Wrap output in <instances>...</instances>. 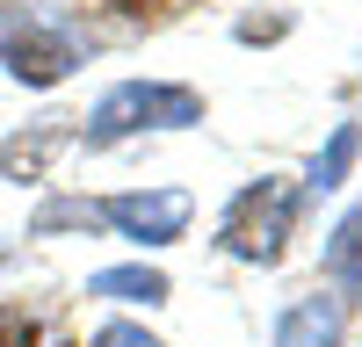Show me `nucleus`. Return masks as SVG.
Returning <instances> with one entry per match:
<instances>
[{
    "label": "nucleus",
    "instance_id": "obj_1",
    "mask_svg": "<svg viewBox=\"0 0 362 347\" xmlns=\"http://www.w3.org/2000/svg\"><path fill=\"white\" fill-rule=\"evenodd\" d=\"M203 123V95L196 87H181V80H116L109 95L87 109V123H80V145H124L138 130H189Z\"/></svg>",
    "mask_w": 362,
    "mask_h": 347
},
{
    "label": "nucleus",
    "instance_id": "obj_5",
    "mask_svg": "<svg viewBox=\"0 0 362 347\" xmlns=\"http://www.w3.org/2000/svg\"><path fill=\"white\" fill-rule=\"evenodd\" d=\"M276 347H341V297H297L276 326Z\"/></svg>",
    "mask_w": 362,
    "mask_h": 347
},
{
    "label": "nucleus",
    "instance_id": "obj_6",
    "mask_svg": "<svg viewBox=\"0 0 362 347\" xmlns=\"http://www.w3.org/2000/svg\"><path fill=\"white\" fill-rule=\"evenodd\" d=\"M58 145H66V130H58V123H29V130H15L8 145H0V181H44V166H51Z\"/></svg>",
    "mask_w": 362,
    "mask_h": 347
},
{
    "label": "nucleus",
    "instance_id": "obj_9",
    "mask_svg": "<svg viewBox=\"0 0 362 347\" xmlns=\"http://www.w3.org/2000/svg\"><path fill=\"white\" fill-rule=\"evenodd\" d=\"M355 145H362L355 123H341L334 138H326V152L312 159V188H319V195H326V188H341V174H348V159H355Z\"/></svg>",
    "mask_w": 362,
    "mask_h": 347
},
{
    "label": "nucleus",
    "instance_id": "obj_2",
    "mask_svg": "<svg viewBox=\"0 0 362 347\" xmlns=\"http://www.w3.org/2000/svg\"><path fill=\"white\" fill-rule=\"evenodd\" d=\"M0 66H8L15 87H58L80 66V29L44 8H15L8 29H0Z\"/></svg>",
    "mask_w": 362,
    "mask_h": 347
},
{
    "label": "nucleus",
    "instance_id": "obj_7",
    "mask_svg": "<svg viewBox=\"0 0 362 347\" xmlns=\"http://www.w3.org/2000/svg\"><path fill=\"white\" fill-rule=\"evenodd\" d=\"M87 297H116V304H167V275H160V268H102V275H87Z\"/></svg>",
    "mask_w": 362,
    "mask_h": 347
},
{
    "label": "nucleus",
    "instance_id": "obj_10",
    "mask_svg": "<svg viewBox=\"0 0 362 347\" xmlns=\"http://www.w3.org/2000/svg\"><path fill=\"white\" fill-rule=\"evenodd\" d=\"M0 347H44V326L22 304H0Z\"/></svg>",
    "mask_w": 362,
    "mask_h": 347
},
{
    "label": "nucleus",
    "instance_id": "obj_11",
    "mask_svg": "<svg viewBox=\"0 0 362 347\" xmlns=\"http://www.w3.org/2000/svg\"><path fill=\"white\" fill-rule=\"evenodd\" d=\"M87 347H160V340H153V333H138V326H102Z\"/></svg>",
    "mask_w": 362,
    "mask_h": 347
},
{
    "label": "nucleus",
    "instance_id": "obj_4",
    "mask_svg": "<svg viewBox=\"0 0 362 347\" xmlns=\"http://www.w3.org/2000/svg\"><path fill=\"white\" fill-rule=\"evenodd\" d=\"M189 210H196V202L181 188H124V195L95 202V217L109 231H124V239H138V246H174L181 231H189Z\"/></svg>",
    "mask_w": 362,
    "mask_h": 347
},
{
    "label": "nucleus",
    "instance_id": "obj_8",
    "mask_svg": "<svg viewBox=\"0 0 362 347\" xmlns=\"http://www.w3.org/2000/svg\"><path fill=\"white\" fill-rule=\"evenodd\" d=\"M326 275H334L341 289H355L362 297V202L334 224V239H326Z\"/></svg>",
    "mask_w": 362,
    "mask_h": 347
},
{
    "label": "nucleus",
    "instance_id": "obj_3",
    "mask_svg": "<svg viewBox=\"0 0 362 347\" xmlns=\"http://www.w3.org/2000/svg\"><path fill=\"white\" fill-rule=\"evenodd\" d=\"M290 224H297V188H290V181H254V188L232 195L218 239H225V253H239V260H276L283 239H290Z\"/></svg>",
    "mask_w": 362,
    "mask_h": 347
}]
</instances>
